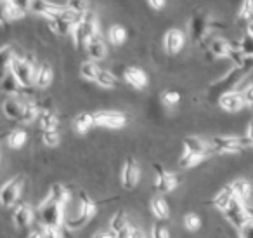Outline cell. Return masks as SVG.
I'll return each mask as SVG.
<instances>
[{
  "label": "cell",
  "mask_w": 253,
  "mask_h": 238,
  "mask_svg": "<svg viewBox=\"0 0 253 238\" xmlns=\"http://www.w3.org/2000/svg\"><path fill=\"white\" fill-rule=\"evenodd\" d=\"M5 137H7V134H2V136H0V141H2V139H5Z\"/></svg>",
  "instance_id": "db71d44e"
},
{
  "label": "cell",
  "mask_w": 253,
  "mask_h": 238,
  "mask_svg": "<svg viewBox=\"0 0 253 238\" xmlns=\"http://www.w3.org/2000/svg\"><path fill=\"white\" fill-rule=\"evenodd\" d=\"M238 49L241 51L246 58H253V39L248 35V33H245V35H243V39L239 40Z\"/></svg>",
  "instance_id": "ab89813d"
},
{
  "label": "cell",
  "mask_w": 253,
  "mask_h": 238,
  "mask_svg": "<svg viewBox=\"0 0 253 238\" xmlns=\"http://www.w3.org/2000/svg\"><path fill=\"white\" fill-rule=\"evenodd\" d=\"M184 44H186V35H184V32H180L177 28H170L163 35V49L170 56L179 54L184 49Z\"/></svg>",
  "instance_id": "9a60e30c"
},
{
  "label": "cell",
  "mask_w": 253,
  "mask_h": 238,
  "mask_svg": "<svg viewBox=\"0 0 253 238\" xmlns=\"http://www.w3.org/2000/svg\"><path fill=\"white\" fill-rule=\"evenodd\" d=\"M23 184H25V178L23 176H16V178L9 179L5 184H2V188H0V205L5 207V209L14 207L19 202Z\"/></svg>",
  "instance_id": "5b68a950"
},
{
  "label": "cell",
  "mask_w": 253,
  "mask_h": 238,
  "mask_svg": "<svg viewBox=\"0 0 253 238\" xmlns=\"http://www.w3.org/2000/svg\"><path fill=\"white\" fill-rule=\"evenodd\" d=\"M28 238H42V233H39V231H33V233H30Z\"/></svg>",
  "instance_id": "f5cc1de1"
},
{
  "label": "cell",
  "mask_w": 253,
  "mask_h": 238,
  "mask_svg": "<svg viewBox=\"0 0 253 238\" xmlns=\"http://www.w3.org/2000/svg\"><path fill=\"white\" fill-rule=\"evenodd\" d=\"M94 125L104 129H122L126 125V115L115 110H101L94 113Z\"/></svg>",
  "instance_id": "9c48e42d"
},
{
  "label": "cell",
  "mask_w": 253,
  "mask_h": 238,
  "mask_svg": "<svg viewBox=\"0 0 253 238\" xmlns=\"http://www.w3.org/2000/svg\"><path fill=\"white\" fill-rule=\"evenodd\" d=\"M85 53H87V56L90 58V61H102L106 58V54H108V42H106L104 39L101 37V33L95 37H92L90 40L87 42V46H85Z\"/></svg>",
  "instance_id": "ac0fdd59"
},
{
  "label": "cell",
  "mask_w": 253,
  "mask_h": 238,
  "mask_svg": "<svg viewBox=\"0 0 253 238\" xmlns=\"http://www.w3.org/2000/svg\"><path fill=\"white\" fill-rule=\"evenodd\" d=\"M66 7L78 14H87L88 12V0H68Z\"/></svg>",
  "instance_id": "60d3db41"
},
{
  "label": "cell",
  "mask_w": 253,
  "mask_h": 238,
  "mask_svg": "<svg viewBox=\"0 0 253 238\" xmlns=\"http://www.w3.org/2000/svg\"><path fill=\"white\" fill-rule=\"evenodd\" d=\"M64 209L61 203L54 202L50 196H45L42 203L37 209V217H39V223L43 226H54V228H61L66 221V214H64Z\"/></svg>",
  "instance_id": "6da1fadb"
},
{
  "label": "cell",
  "mask_w": 253,
  "mask_h": 238,
  "mask_svg": "<svg viewBox=\"0 0 253 238\" xmlns=\"http://www.w3.org/2000/svg\"><path fill=\"white\" fill-rule=\"evenodd\" d=\"M35 68L37 63L32 61L30 58H19L16 56L14 63H12V70L11 73L18 78V82L23 87H32L33 85V78H35Z\"/></svg>",
  "instance_id": "52a82bcc"
},
{
  "label": "cell",
  "mask_w": 253,
  "mask_h": 238,
  "mask_svg": "<svg viewBox=\"0 0 253 238\" xmlns=\"http://www.w3.org/2000/svg\"><path fill=\"white\" fill-rule=\"evenodd\" d=\"M224 216L232 226L239 230L243 224H246L248 221L253 219V209H250V207L246 205V203H243L241 200L234 198L231 203H229L227 209L224 210Z\"/></svg>",
  "instance_id": "8992f818"
},
{
  "label": "cell",
  "mask_w": 253,
  "mask_h": 238,
  "mask_svg": "<svg viewBox=\"0 0 253 238\" xmlns=\"http://www.w3.org/2000/svg\"><path fill=\"white\" fill-rule=\"evenodd\" d=\"M246 33L253 39V21H248V26H246Z\"/></svg>",
  "instance_id": "816d5d0a"
},
{
  "label": "cell",
  "mask_w": 253,
  "mask_h": 238,
  "mask_svg": "<svg viewBox=\"0 0 253 238\" xmlns=\"http://www.w3.org/2000/svg\"><path fill=\"white\" fill-rule=\"evenodd\" d=\"M23 16H25V12L19 11L11 0H0V25L21 19Z\"/></svg>",
  "instance_id": "7402d4cb"
},
{
  "label": "cell",
  "mask_w": 253,
  "mask_h": 238,
  "mask_svg": "<svg viewBox=\"0 0 253 238\" xmlns=\"http://www.w3.org/2000/svg\"><path fill=\"white\" fill-rule=\"evenodd\" d=\"M218 105H220V108L224 110V112L236 113V112H241L246 106V103H245V98H243L241 91H227L218 96Z\"/></svg>",
  "instance_id": "5bb4252c"
},
{
  "label": "cell",
  "mask_w": 253,
  "mask_h": 238,
  "mask_svg": "<svg viewBox=\"0 0 253 238\" xmlns=\"http://www.w3.org/2000/svg\"><path fill=\"white\" fill-rule=\"evenodd\" d=\"M149 4V7H153L155 11H160V9H163L165 7V2L167 0H146Z\"/></svg>",
  "instance_id": "c3c4849f"
},
{
  "label": "cell",
  "mask_w": 253,
  "mask_h": 238,
  "mask_svg": "<svg viewBox=\"0 0 253 238\" xmlns=\"http://www.w3.org/2000/svg\"><path fill=\"white\" fill-rule=\"evenodd\" d=\"M229 186L232 188V193H234L236 198L241 200L243 203L248 202V198L252 196V193H253L252 184H250L246 179H236V181H232Z\"/></svg>",
  "instance_id": "4316f807"
},
{
  "label": "cell",
  "mask_w": 253,
  "mask_h": 238,
  "mask_svg": "<svg viewBox=\"0 0 253 238\" xmlns=\"http://www.w3.org/2000/svg\"><path fill=\"white\" fill-rule=\"evenodd\" d=\"M162 103L167 106H175L180 103V94L177 91H165L162 92Z\"/></svg>",
  "instance_id": "7bdbcfd3"
},
{
  "label": "cell",
  "mask_w": 253,
  "mask_h": 238,
  "mask_svg": "<svg viewBox=\"0 0 253 238\" xmlns=\"http://www.w3.org/2000/svg\"><path fill=\"white\" fill-rule=\"evenodd\" d=\"M99 71H101V66H99L95 61H90V60L82 63V66H80V75L85 78V80H90V82L97 80Z\"/></svg>",
  "instance_id": "836d02e7"
},
{
  "label": "cell",
  "mask_w": 253,
  "mask_h": 238,
  "mask_svg": "<svg viewBox=\"0 0 253 238\" xmlns=\"http://www.w3.org/2000/svg\"><path fill=\"white\" fill-rule=\"evenodd\" d=\"M182 153H191V155H201V157H208L211 153L210 143L198 136H189L184 139V151Z\"/></svg>",
  "instance_id": "d6986e66"
},
{
  "label": "cell",
  "mask_w": 253,
  "mask_h": 238,
  "mask_svg": "<svg viewBox=\"0 0 253 238\" xmlns=\"http://www.w3.org/2000/svg\"><path fill=\"white\" fill-rule=\"evenodd\" d=\"M35 219V210L26 203H21L14 209L12 214V223L16 224V228H30V224Z\"/></svg>",
  "instance_id": "44dd1931"
},
{
  "label": "cell",
  "mask_w": 253,
  "mask_h": 238,
  "mask_svg": "<svg viewBox=\"0 0 253 238\" xmlns=\"http://www.w3.org/2000/svg\"><path fill=\"white\" fill-rule=\"evenodd\" d=\"M126 40V30L125 26L122 25H111L108 28V33H106V42H109L111 46H123Z\"/></svg>",
  "instance_id": "f1b7e54d"
},
{
  "label": "cell",
  "mask_w": 253,
  "mask_h": 238,
  "mask_svg": "<svg viewBox=\"0 0 253 238\" xmlns=\"http://www.w3.org/2000/svg\"><path fill=\"white\" fill-rule=\"evenodd\" d=\"M234 198L236 196H234V193H232V188L231 186H225V188H222L220 191L213 196V202L211 203L215 205V209H218V210L224 212V210L229 207V203H231Z\"/></svg>",
  "instance_id": "4dcf8cb0"
},
{
  "label": "cell",
  "mask_w": 253,
  "mask_h": 238,
  "mask_svg": "<svg viewBox=\"0 0 253 238\" xmlns=\"http://www.w3.org/2000/svg\"><path fill=\"white\" fill-rule=\"evenodd\" d=\"M26 141H28V134H26V130H23V129L11 130V132H7V137H5V143H7V146L12 148V150L23 148L26 144Z\"/></svg>",
  "instance_id": "d6a6232c"
},
{
  "label": "cell",
  "mask_w": 253,
  "mask_h": 238,
  "mask_svg": "<svg viewBox=\"0 0 253 238\" xmlns=\"http://www.w3.org/2000/svg\"><path fill=\"white\" fill-rule=\"evenodd\" d=\"M30 98H25V96H9L7 99L2 105V112L7 117L9 120H14V122H21L23 119V112L26 108V103H28Z\"/></svg>",
  "instance_id": "8fae6325"
},
{
  "label": "cell",
  "mask_w": 253,
  "mask_h": 238,
  "mask_svg": "<svg viewBox=\"0 0 253 238\" xmlns=\"http://www.w3.org/2000/svg\"><path fill=\"white\" fill-rule=\"evenodd\" d=\"M241 92H243V98H245L246 106H253V84H250L248 87Z\"/></svg>",
  "instance_id": "7dc6e473"
},
{
  "label": "cell",
  "mask_w": 253,
  "mask_h": 238,
  "mask_svg": "<svg viewBox=\"0 0 253 238\" xmlns=\"http://www.w3.org/2000/svg\"><path fill=\"white\" fill-rule=\"evenodd\" d=\"M42 143L49 148H56L61 143L59 130H42Z\"/></svg>",
  "instance_id": "8d00e7d4"
},
{
  "label": "cell",
  "mask_w": 253,
  "mask_h": 238,
  "mask_svg": "<svg viewBox=\"0 0 253 238\" xmlns=\"http://www.w3.org/2000/svg\"><path fill=\"white\" fill-rule=\"evenodd\" d=\"M141 181V167L137 160L128 157L122 167V184L125 189H134Z\"/></svg>",
  "instance_id": "7c38bea8"
},
{
  "label": "cell",
  "mask_w": 253,
  "mask_h": 238,
  "mask_svg": "<svg viewBox=\"0 0 253 238\" xmlns=\"http://www.w3.org/2000/svg\"><path fill=\"white\" fill-rule=\"evenodd\" d=\"M253 14V0H241V5H239V19H245V21H250Z\"/></svg>",
  "instance_id": "b9f144b4"
},
{
  "label": "cell",
  "mask_w": 253,
  "mask_h": 238,
  "mask_svg": "<svg viewBox=\"0 0 253 238\" xmlns=\"http://www.w3.org/2000/svg\"><path fill=\"white\" fill-rule=\"evenodd\" d=\"M239 238H253V219L239 228Z\"/></svg>",
  "instance_id": "f6af8a7d"
},
{
  "label": "cell",
  "mask_w": 253,
  "mask_h": 238,
  "mask_svg": "<svg viewBox=\"0 0 253 238\" xmlns=\"http://www.w3.org/2000/svg\"><path fill=\"white\" fill-rule=\"evenodd\" d=\"M14 60H16V53L11 46L0 47V80H2L7 73H11Z\"/></svg>",
  "instance_id": "cb8c5ba5"
},
{
  "label": "cell",
  "mask_w": 253,
  "mask_h": 238,
  "mask_svg": "<svg viewBox=\"0 0 253 238\" xmlns=\"http://www.w3.org/2000/svg\"><path fill=\"white\" fill-rule=\"evenodd\" d=\"M78 209H77V214H73L71 217H66L64 224H66L70 230H77V228H82L95 216L97 212V205L94 203V200L87 195L85 191H80L78 193Z\"/></svg>",
  "instance_id": "7a4b0ae2"
},
{
  "label": "cell",
  "mask_w": 253,
  "mask_h": 238,
  "mask_svg": "<svg viewBox=\"0 0 253 238\" xmlns=\"http://www.w3.org/2000/svg\"><path fill=\"white\" fill-rule=\"evenodd\" d=\"M234 49V44L229 42L225 39H211L210 44H208V51L213 58H229Z\"/></svg>",
  "instance_id": "603a6c76"
},
{
  "label": "cell",
  "mask_w": 253,
  "mask_h": 238,
  "mask_svg": "<svg viewBox=\"0 0 253 238\" xmlns=\"http://www.w3.org/2000/svg\"><path fill=\"white\" fill-rule=\"evenodd\" d=\"M47 196H50V198L54 200V202L61 203L63 207H66L68 203H70V189L66 188V186L59 184V182H56V184H52L49 188V193H47Z\"/></svg>",
  "instance_id": "83f0119b"
},
{
  "label": "cell",
  "mask_w": 253,
  "mask_h": 238,
  "mask_svg": "<svg viewBox=\"0 0 253 238\" xmlns=\"http://www.w3.org/2000/svg\"><path fill=\"white\" fill-rule=\"evenodd\" d=\"M215 23L210 19V16L207 12H196L193 16V19L189 21V33L191 39L198 44H205V39H207L210 28H213Z\"/></svg>",
  "instance_id": "ba28073f"
},
{
  "label": "cell",
  "mask_w": 253,
  "mask_h": 238,
  "mask_svg": "<svg viewBox=\"0 0 253 238\" xmlns=\"http://www.w3.org/2000/svg\"><path fill=\"white\" fill-rule=\"evenodd\" d=\"M49 28L52 30L56 35H59V37H68V35L71 37L75 25H71V23L68 21L66 18L59 16V18H56V19H50V21H49Z\"/></svg>",
  "instance_id": "f546056e"
},
{
  "label": "cell",
  "mask_w": 253,
  "mask_h": 238,
  "mask_svg": "<svg viewBox=\"0 0 253 238\" xmlns=\"http://www.w3.org/2000/svg\"><path fill=\"white\" fill-rule=\"evenodd\" d=\"M246 137H248L250 144H252V146H253V122L248 125V130H246Z\"/></svg>",
  "instance_id": "f907efd6"
},
{
  "label": "cell",
  "mask_w": 253,
  "mask_h": 238,
  "mask_svg": "<svg viewBox=\"0 0 253 238\" xmlns=\"http://www.w3.org/2000/svg\"><path fill=\"white\" fill-rule=\"evenodd\" d=\"M207 157H201V155H191V153H182L179 158V165L182 169H193L196 167L198 164L205 160Z\"/></svg>",
  "instance_id": "d590c367"
},
{
  "label": "cell",
  "mask_w": 253,
  "mask_h": 238,
  "mask_svg": "<svg viewBox=\"0 0 253 238\" xmlns=\"http://www.w3.org/2000/svg\"><path fill=\"white\" fill-rule=\"evenodd\" d=\"M95 84L101 85V87H104V89H115L116 85H118V78H116V75H113L111 71L102 70V68H101Z\"/></svg>",
  "instance_id": "e575fe53"
},
{
  "label": "cell",
  "mask_w": 253,
  "mask_h": 238,
  "mask_svg": "<svg viewBox=\"0 0 253 238\" xmlns=\"http://www.w3.org/2000/svg\"><path fill=\"white\" fill-rule=\"evenodd\" d=\"M156 169V176H155V188L158 193L162 195H167V193H172L173 189L179 186V181L180 178L175 174V172H170V171H165L162 165L156 164L155 165Z\"/></svg>",
  "instance_id": "30bf717a"
},
{
  "label": "cell",
  "mask_w": 253,
  "mask_h": 238,
  "mask_svg": "<svg viewBox=\"0 0 253 238\" xmlns=\"http://www.w3.org/2000/svg\"><path fill=\"white\" fill-rule=\"evenodd\" d=\"M63 11H64V5L54 4L50 0H33L32 7H30V12H33L37 16H42L47 21L59 18L63 14Z\"/></svg>",
  "instance_id": "4fadbf2b"
},
{
  "label": "cell",
  "mask_w": 253,
  "mask_h": 238,
  "mask_svg": "<svg viewBox=\"0 0 253 238\" xmlns=\"http://www.w3.org/2000/svg\"><path fill=\"white\" fill-rule=\"evenodd\" d=\"M151 238H170V230L165 224V221H158L151 228Z\"/></svg>",
  "instance_id": "74e56055"
},
{
  "label": "cell",
  "mask_w": 253,
  "mask_h": 238,
  "mask_svg": "<svg viewBox=\"0 0 253 238\" xmlns=\"http://www.w3.org/2000/svg\"><path fill=\"white\" fill-rule=\"evenodd\" d=\"M149 209H151L153 216L158 221H167L170 217V207H169V203H167L165 196H162V195L155 196V198L151 200Z\"/></svg>",
  "instance_id": "d4e9b609"
},
{
  "label": "cell",
  "mask_w": 253,
  "mask_h": 238,
  "mask_svg": "<svg viewBox=\"0 0 253 238\" xmlns=\"http://www.w3.org/2000/svg\"><path fill=\"white\" fill-rule=\"evenodd\" d=\"M92 238H115V235H113L109 230H101V231H97Z\"/></svg>",
  "instance_id": "681fc988"
},
{
  "label": "cell",
  "mask_w": 253,
  "mask_h": 238,
  "mask_svg": "<svg viewBox=\"0 0 253 238\" xmlns=\"http://www.w3.org/2000/svg\"><path fill=\"white\" fill-rule=\"evenodd\" d=\"M40 233H42V238H64L61 228H54V226H43Z\"/></svg>",
  "instance_id": "ee69618b"
},
{
  "label": "cell",
  "mask_w": 253,
  "mask_h": 238,
  "mask_svg": "<svg viewBox=\"0 0 253 238\" xmlns=\"http://www.w3.org/2000/svg\"><path fill=\"white\" fill-rule=\"evenodd\" d=\"M11 2L19 9V11H23L26 14V11H30V7H32L33 0H11Z\"/></svg>",
  "instance_id": "bcb514c9"
},
{
  "label": "cell",
  "mask_w": 253,
  "mask_h": 238,
  "mask_svg": "<svg viewBox=\"0 0 253 238\" xmlns=\"http://www.w3.org/2000/svg\"><path fill=\"white\" fill-rule=\"evenodd\" d=\"M210 148L213 153H239L245 150L246 146H252L248 137H239V136H215L210 141Z\"/></svg>",
  "instance_id": "277c9868"
},
{
  "label": "cell",
  "mask_w": 253,
  "mask_h": 238,
  "mask_svg": "<svg viewBox=\"0 0 253 238\" xmlns=\"http://www.w3.org/2000/svg\"><path fill=\"white\" fill-rule=\"evenodd\" d=\"M54 80V70L49 63L42 61V63H37L35 68V78H33V85L37 89H47Z\"/></svg>",
  "instance_id": "ffe728a7"
},
{
  "label": "cell",
  "mask_w": 253,
  "mask_h": 238,
  "mask_svg": "<svg viewBox=\"0 0 253 238\" xmlns=\"http://www.w3.org/2000/svg\"><path fill=\"white\" fill-rule=\"evenodd\" d=\"M94 127V113H78L73 119V129L77 134H87Z\"/></svg>",
  "instance_id": "484cf974"
},
{
  "label": "cell",
  "mask_w": 253,
  "mask_h": 238,
  "mask_svg": "<svg viewBox=\"0 0 253 238\" xmlns=\"http://www.w3.org/2000/svg\"><path fill=\"white\" fill-rule=\"evenodd\" d=\"M122 78L126 85H130L132 89H137V91L146 89L148 87V82H149L146 71L137 66H126L122 73Z\"/></svg>",
  "instance_id": "2e32d148"
},
{
  "label": "cell",
  "mask_w": 253,
  "mask_h": 238,
  "mask_svg": "<svg viewBox=\"0 0 253 238\" xmlns=\"http://www.w3.org/2000/svg\"><path fill=\"white\" fill-rule=\"evenodd\" d=\"M184 228H186L187 231H198L201 228V219H200V216L198 214H194V212H189V214H186L184 216Z\"/></svg>",
  "instance_id": "f35d334b"
},
{
  "label": "cell",
  "mask_w": 253,
  "mask_h": 238,
  "mask_svg": "<svg viewBox=\"0 0 253 238\" xmlns=\"http://www.w3.org/2000/svg\"><path fill=\"white\" fill-rule=\"evenodd\" d=\"M99 35V21L90 11L84 16L80 23L73 28V33H71V39H73V44L80 49V47L87 46V42L92 39V37Z\"/></svg>",
  "instance_id": "3957f363"
},
{
  "label": "cell",
  "mask_w": 253,
  "mask_h": 238,
  "mask_svg": "<svg viewBox=\"0 0 253 238\" xmlns=\"http://www.w3.org/2000/svg\"><path fill=\"white\" fill-rule=\"evenodd\" d=\"M0 89L5 92V94H11V96H19L21 94V91L25 87H23L21 84L18 82V78L14 77L12 73H7L2 80H0Z\"/></svg>",
  "instance_id": "1f68e13d"
},
{
  "label": "cell",
  "mask_w": 253,
  "mask_h": 238,
  "mask_svg": "<svg viewBox=\"0 0 253 238\" xmlns=\"http://www.w3.org/2000/svg\"><path fill=\"white\" fill-rule=\"evenodd\" d=\"M37 122H39L42 130H57V127H59V117H57L56 110H54V106L49 101L45 105H40Z\"/></svg>",
  "instance_id": "e0dca14e"
}]
</instances>
